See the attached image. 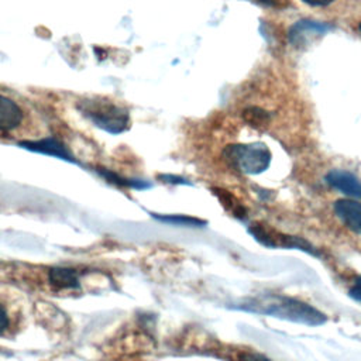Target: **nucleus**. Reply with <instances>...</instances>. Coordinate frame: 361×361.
I'll return each mask as SVG.
<instances>
[{
    "label": "nucleus",
    "mask_w": 361,
    "mask_h": 361,
    "mask_svg": "<svg viewBox=\"0 0 361 361\" xmlns=\"http://www.w3.org/2000/svg\"><path fill=\"white\" fill-rule=\"evenodd\" d=\"M258 1H261V3H265V4H272L275 0H258Z\"/></svg>",
    "instance_id": "nucleus-20"
},
{
    "label": "nucleus",
    "mask_w": 361,
    "mask_h": 361,
    "mask_svg": "<svg viewBox=\"0 0 361 361\" xmlns=\"http://www.w3.org/2000/svg\"><path fill=\"white\" fill-rule=\"evenodd\" d=\"M360 31H361V24H360Z\"/></svg>",
    "instance_id": "nucleus-21"
},
{
    "label": "nucleus",
    "mask_w": 361,
    "mask_h": 361,
    "mask_svg": "<svg viewBox=\"0 0 361 361\" xmlns=\"http://www.w3.org/2000/svg\"><path fill=\"white\" fill-rule=\"evenodd\" d=\"M243 118L254 127H264L269 121V114L264 109L252 106L243 111Z\"/></svg>",
    "instance_id": "nucleus-14"
},
{
    "label": "nucleus",
    "mask_w": 361,
    "mask_h": 361,
    "mask_svg": "<svg viewBox=\"0 0 361 361\" xmlns=\"http://www.w3.org/2000/svg\"><path fill=\"white\" fill-rule=\"evenodd\" d=\"M240 361H269V360L257 353H245L241 355Z\"/></svg>",
    "instance_id": "nucleus-17"
},
{
    "label": "nucleus",
    "mask_w": 361,
    "mask_h": 361,
    "mask_svg": "<svg viewBox=\"0 0 361 361\" xmlns=\"http://www.w3.org/2000/svg\"><path fill=\"white\" fill-rule=\"evenodd\" d=\"M330 28L331 27L324 23H319L313 20H299L289 28L288 38L292 47L305 48L313 39H316V37H322Z\"/></svg>",
    "instance_id": "nucleus-5"
},
{
    "label": "nucleus",
    "mask_w": 361,
    "mask_h": 361,
    "mask_svg": "<svg viewBox=\"0 0 361 361\" xmlns=\"http://www.w3.org/2000/svg\"><path fill=\"white\" fill-rule=\"evenodd\" d=\"M155 219L168 223V224H175V226H182V227H202L206 224L204 220L192 217V216H185V214H154Z\"/></svg>",
    "instance_id": "nucleus-13"
},
{
    "label": "nucleus",
    "mask_w": 361,
    "mask_h": 361,
    "mask_svg": "<svg viewBox=\"0 0 361 361\" xmlns=\"http://www.w3.org/2000/svg\"><path fill=\"white\" fill-rule=\"evenodd\" d=\"M302 1L309 6H327L334 0H302Z\"/></svg>",
    "instance_id": "nucleus-19"
},
{
    "label": "nucleus",
    "mask_w": 361,
    "mask_h": 361,
    "mask_svg": "<svg viewBox=\"0 0 361 361\" xmlns=\"http://www.w3.org/2000/svg\"><path fill=\"white\" fill-rule=\"evenodd\" d=\"M76 107L96 127L110 134H120L130 126L128 110L110 100L82 99L76 103Z\"/></svg>",
    "instance_id": "nucleus-2"
},
{
    "label": "nucleus",
    "mask_w": 361,
    "mask_h": 361,
    "mask_svg": "<svg viewBox=\"0 0 361 361\" xmlns=\"http://www.w3.org/2000/svg\"><path fill=\"white\" fill-rule=\"evenodd\" d=\"M326 182L350 197H361V180L348 171L331 169L326 175Z\"/></svg>",
    "instance_id": "nucleus-6"
},
{
    "label": "nucleus",
    "mask_w": 361,
    "mask_h": 361,
    "mask_svg": "<svg viewBox=\"0 0 361 361\" xmlns=\"http://www.w3.org/2000/svg\"><path fill=\"white\" fill-rule=\"evenodd\" d=\"M224 159L237 171L248 175L262 173L271 164V151L262 142L231 144L223 151Z\"/></svg>",
    "instance_id": "nucleus-3"
},
{
    "label": "nucleus",
    "mask_w": 361,
    "mask_h": 361,
    "mask_svg": "<svg viewBox=\"0 0 361 361\" xmlns=\"http://www.w3.org/2000/svg\"><path fill=\"white\" fill-rule=\"evenodd\" d=\"M10 320H8V314L7 310L4 309V306L0 303V333L6 331V329L8 327Z\"/></svg>",
    "instance_id": "nucleus-16"
},
{
    "label": "nucleus",
    "mask_w": 361,
    "mask_h": 361,
    "mask_svg": "<svg viewBox=\"0 0 361 361\" xmlns=\"http://www.w3.org/2000/svg\"><path fill=\"white\" fill-rule=\"evenodd\" d=\"M24 120L21 107L10 97L0 94V131H11Z\"/></svg>",
    "instance_id": "nucleus-9"
},
{
    "label": "nucleus",
    "mask_w": 361,
    "mask_h": 361,
    "mask_svg": "<svg viewBox=\"0 0 361 361\" xmlns=\"http://www.w3.org/2000/svg\"><path fill=\"white\" fill-rule=\"evenodd\" d=\"M97 172L110 183H114L117 186H124V188H133V189H145L149 188V183H147L145 180H140V179H128L124 178L121 175H118L114 171L106 169V168H97Z\"/></svg>",
    "instance_id": "nucleus-12"
},
{
    "label": "nucleus",
    "mask_w": 361,
    "mask_h": 361,
    "mask_svg": "<svg viewBox=\"0 0 361 361\" xmlns=\"http://www.w3.org/2000/svg\"><path fill=\"white\" fill-rule=\"evenodd\" d=\"M248 233L254 237L255 241L268 247V248H289V250H300L313 257H320V252L312 245L307 240L289 235L275 230L274 227L264 223H252L248 226Z\"/></svg>",
    "instance_id": "nucleus-4"
},
{
    "label": "nucleus",
    "mask_w": 361,
    "mask_h": 361,
    "mask_svg": "<svg viewBox=\"0 0 361 361\" xmlns=\"http://www.w3.org/2000/svg\"><path fill=\"white\" fill-rule=\"evenodd\" d=\"M337 217L357 234H361V203L353 199H338L334 202Z\"/></svg>",
    "instance_id": "nucleus-8"
},
{
    "label": "nucleus",
    "mask_w": 361,
    "mask_h": 361,
    "mask_svg": "<svg viewBox=\"0 0 361 361\" xmlns=\"http://www.w3.org/2000/svg\"><path fill=\"white\" fill-rule=\"evenodd\" d=\"M240 307L247 312L272 316L306 326H320L327 322V316L317 307L299 299L276 293H264L255 296L248 299Z\"/></svg>",
    "instance_id": "nucleus-1"
},
{
    "label": "nucleus",
    "mask_w": 361,
    "mask_h": 361,
    "mask_svg": "<svg viewBox=\"0 0 361 361\" xmlns=\"http://www.w3.org/2000/svg\"><path fill=\"white\" fill-rule=\"evenodd\" d=\"M213 195L219 199V202L223 204L226 210H228L234 217L237 219H245L247 209L243 206V203L228 190L223 188H212Z\"/></svg>",
    "instance_id": "nucleus-11"
},
{
    "label": "nucleus",
    "mask_w": 361,
    "mask_h": 361,
    "mask_svg": "<svg viewBox=\"0 0 361 361\" xmlns=\"http://www.w3.org/2000/svg\"><path fill=\"white\" fill-rule=\"evenodd\" d=\"M162 179V182H168V183H188V180H185L180 176H175V175H161L159 176Z\"/></svg>",
    "instance_id": "nucleus-18"
},
{
    "label": "nucleus",
    "mask_w": 361,
    "mask_h": 361,
    "mask_svg": "<svg viewBox=\"0 0 361 361\" xmlns=\"http://www.w3.org/2000/svg\"><path fill=\"white\" fill-rule=\"evenodd\" d=\"M20 147L34 151V152H41L45 155H52L59 159H65L69 162H75V158L72 157L71 151L58 140L55 138H41V140H34V141H21Z\"/></svg>",
    "instance_id": "nucleus-7"
},
{
    "label": "nucleus",
    "mask_w": 361,
    "mask_h": 361,
    "mask_svg": "<svg viewBox=\"0 0 361 361\" xmlns=\"http://www.w3.org/2000/svg\"><path fill=\"white\" fill-rule=\"evenodd\" d=\"M348 295H350L354 300H357V302L361 303V276H357V278L354 279V283H353V286L350 288Z\"/></svg>",
    "instance_id": "nucleus-15"
},
{
    "label": "nucleus",
    "mask_w": 361,
    "mask_h": 361,
    "mask_svg": "<svg viewBox=\"0 0 361 361\" xmlns=\"http://www.w3.org/2000/svg\"><path fill=\"white\" fill-rule=\"evenodd\" d=\"M49 282L59 289H73L79 286V275L75 269L66 267H52L48 271Z\"/></svg>",
    "instance_id": "nucleus-10"
}]
</instances>
